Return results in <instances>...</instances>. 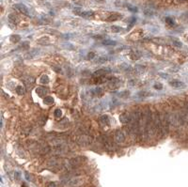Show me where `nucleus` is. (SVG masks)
Returning a JSON list of instances; mask_svg holds the SVG:
<instances>
[{"mask_svg":"<svg viewBox=\"0 0 188 187\" xmlns=\"http://www.w3.org/2000/svg\"><path fill=\"white\" fill-rule=\"evenodd\" d=\"M109 72H111V70L108 69V68L100 69V70H98V71H96V72L93 74V75L94 76H102V75H104V74H105L106 73H109Z\"/></svg>","mask_w":188,"mask_h":187,"instance_id":"7","label":"nucleus"},{"mask_svg":"<svg viewBox=\"0 0 188 187\" xmlns=\"http://www.w3.org/2000/svg\"><path fill=\"white\" fill-rule=\"evenodd\" d=\"M169 86L172 87L173 89H182L185 88V84L182 82V81H179V80H174V81H170L169 82Z\"/></svg>","mask_w":188,"mask_h":187,"instance_id":"2","label":"nucleus"},{"mask_svg":"<svg viewBox=\"0 0 188 187\" xmlns=\"http://www.w3.org/2000/svg\"><path fill=\"white\" fill-rule=\"evenodd\" d=\"M166 21H167V23H168L170 25H174V21L171 18H169V17H168L167 19H166Z\"/></svg>","mask_w":188,"mask_h":187,"instance_id":"29","label":"nucleus"},{"mask_svg":"<svg viewBox=\"0 0 188 187\" xmlns=\"http://www.w3.org/2000/svg\"><path fill=\"white\" fill-rule=\"evenodd\" d=\"M172 43H173V45H175L176 47H178V48H181V47L183 46V43H182L180 40H178V39H172Z\"/></svg>","mask_w":188,"mask_h":187,"instance_id":"22","label":"nucleus"},{"mask_svg":"<svg viewBox=\"0 0 188 187\" xmlns=\"http://www.w3.org/2000/svg\"><path fill=\"white\" fill-rule=\"evenodd\" d=\"M94 95H98V96H102L103 95V89H100V88H97L93 90Z\"/></svg>","mask_w":188,"mask_h":187,"instance_id":"23","label":"nucleus"},{"mask_svg":"<svg viewBox=\"0 0 188 187\" xmlns=\"http://www.w3.org/2000/svg\"><path fill=\"white\" fill-rule=\"evenodd\" d=\"M121 30H122V28L120 26H118V25H112L111 26V31L114 33H119Z\"/></svg>","mask_w":188,"mask_h":187,"instance_id":"20","label":"nucleus"},{"mask_svg":"<svg viewBox=\"0 0 188 187\" xmlns=\"http://www.w3.org/2000/svg\"><path fill=\"white\" fill-rule=\"evenodd\" d=\"M121 17H122V16H121L120 14L114 13V14H112L111 16H109L107 20H108V21H118V20H119Z\"/></svg>","mask_w":188,"mask_h":187,"instance_id":"15","label":"nucleus"},{"mask_svg":"<svg viewBox=\"0 0 188 187\" xmlns=\"http://www.w3.org/2000/svg\"><path fill=\"white\" fill-rule=\"evenodd\" d=\"M88 56H89V58L92 59V58H94V57H95V54H94L93 52H89V55H88Z\"/></svg>","mask_w":188,"mask_h":187,"instance_id":"31","label":"nucleus"},{"mask_svg":"<svg viewBox=\"0 0 188 187\" xmlns=\"http://www.w3.org/2000/svg\"><path fill=\"white\" fill-rule=\"evenodd\" d=\"M153 88H154V89L161 90V89H163V85L161 84V83H156V84H154Z\"/></svg>","mask_w":188,"mask_h":187,"instance_id":"25","label":"nucleus"},{"mask_svg":"<svg viewBox=\"0 0 188 187\" xmlns=\"http://www.w3.org/2000/svg\"><path fill=\"white\" fill-rule=\"evenodd\" d=\"M40 82L41 83V84H43V85L49 84V82H50L49 76H48L47 74H43V75H41V76H40Z\"/></svg>","mask_w":188,"mask_h":187,"instance_id":"12","label":"nucleus"},{"mask_svg":"<svg viewBox=\"0 0 188 187\" xmlns=\"http://www.w3.org/2000/svg\"><path fill=\"white\" fill-rule=\"evenodd\" d=\"M100 122L102 123L103 125H109L110 124V119H109L108 116L106 115H104L100 118Z\"/></svg>","mask_w":188,"mask_h":187,"instance_id":"9","label":"nucleus"},{"mask_svg":"<svg viewBox=\"0 0 188 187\" xmlns=\"http://www.w3.org/2000/svg\"><path fill=\"white\" fill-rule=\"evenodd\" d=\"M137 95H138L139 97H147V96H150L151 93L150 92H147V91H140V92L137 93Z\"/></svg>","mask_w":188,"mask_h":187,"instance_id":"24","label":"nucleus"},{"mask_svg":"<svg viewBox=\"0 0 188 187\" xmlns=\"http://www.w3.org/2000/svg\"><path fill=\"white\" fill-rule=\"evenodd\" d=\"M54 116L56 118H60L62 117V111H61L60 109H56V110H55Z\"/></svg>","mask_w":188,"mask_h":187,"instance_id":"21","label":"nucleus"},{"mask_svg":"<svg viewBox=\"0 0 188 187\" xmlns=\"http://www.w3.org/2000/svg\"><path fill=\"white\" fill-rule=\"evenodd\" d=\"M35 91H36L37 95L40 96V97H42V96H44V95H47V93H48V89H46V88H43V87H38Z\"/></svg>","mask_w":188,"mask_h":187,"instance_id":"6","label":"nucleus"},{"mask_svg":"<svg viewBox=\"0 0 188 187\" xmlns=\"http://www.w3.org/2000/svg\"><path fill=\"white\" fill-rule=\"evenodd\" d=\"M127 7H128L129 10H131V11H133V12H136V11H137V8H136V7H132V6H130V5H128Z\"/></svg>","mask_w":188,"mask_h":187,"instance_id":"28","label":"nucleus"},{"mask_svg":"<svg viewBox=\"0 0 188 187\" xmlns=\"http://www.w3.org/2000/svg\"><path fill=\"white\" fill-rule=\"evenodd\" d=\"M21 48H22V49H28V48H29V45H28V43H27L26 41H25V42L22 43Z\"/></svg>","mask_w":188,"mask_h":187,"instance_id":"27","label":"nucleus"},{"mask_svg":"<svg viewBox=\"0 0 188 187\" xmlns=\"http://www.w3.org/2000/svg\"><path fill=\"white\" fill-rule=\"evenodd\" d=\"M130 119H131V114L123 113L119 116V121L122 124H128Z\"/></svg>","mask_w":188,"mask_h":187,"instance_id":"5","label":"nucleus"},{"mask_svg":"<svg viewBox=\"0 0 188 187\" xmlns=\"http://www.w3.org/2000/svg\"><path fill=\"white\" fill-rule=\"evenodd\" d=\"M8 20L10 21L11 24H15V25H16V24L18 23V17L15 14H13V13H11V14H10L8 16Z\"/></svg>","mask_w":188,"mask_h":187,"instance_id":"13","label":"nucleus"},{"mask_svg":"<svg viewBox=\"0 0 188 187\" xmlns=\"http://www.w3.org/2000/svg\"><path fill=\"white\" fill-rule=\"evenodd\" d=\"M75 142L80 146L86 147V146H89V145L91 144L92 139L89 135H79V136H77L75 138Z\"/></svg>","mask_w":188,"mask_h":187,"instance_id":"1","label":"nucleus"},{"mask_svg":"<svg viewBox=\"0 0 188 187\" xmlns=\"http://www.w3.org/2000/svg\"><path fill=\"white\" fill-rule=\"evenodd\" d=\"M106 61H108L107 56H100V57H98V59L95 60V62L98 63V64H104Z\"/></svg>","mask_w":188,"mask_h":187,"instance_id":"16","label":"nucleus"},{"mask_svg":"<svg viewBox=\"0 0 188 187\" xmlns=\"http://www.w3.org/2000/svg\"><path fill=\"white\" fill-rule=\"evenodd\" d=\"M14 7L19 10L20 12H22L23 14L29 15V10H28V9H27L24 4H15Z\"/></svg>","mask_w":188,"mask_h":187,"instance_id":"4","label":"nucleus"},{"mask_svg":"<svg viewBox=\"0 0 188 187\" xmlns=\"http://www.w3.org/2000/svg\"><path fill=\"white\" fill-rule=\"evenodd\" d=\"M39 54V49H33L25 55V58H33Z\"/></svg>","mask_w":188,"mask_h":187,"instance_id":"8","label":"nucleus"},{"mask_svg":"<svg viewBox=\"0 0 188 187\" xmlns=\"http://www.w3.org/2000/svg\"><path fill=\"white\" fill-rule=\"evenodd\" d=\"M15 91H16V93L18 94V95H24L25 93V88L22 87V86H17V88L15 89Z\"/></svg>","mask_w":188,"mask_h":187,"instance_id":"14","label":"nucleus"},{"mask_svg":"<svg viewBox=\"0 0 188 187\" xmlns=\"http://www.w3.org/2000/svg\"><path fill=\"white\" fill-rule=\"evenodd\" d=\"M145 14L150 15V16H151V15H153V11H152L151 10H145Z\"/></svg>","mask_w":188,"mask_h":187,"instance_id":"30","label":"nucleus"},{"mask_svg":"<svg viewBox=\"0 0 188 187\" xmlns=\"http://www.w3.org/2000/svg\"><path fill=\"white\" fill-rule=\"evenodd\" d=\"M54 98L51 97V96H45L43 98V103L46 104V105H51V104L54 103Z\"/></svg>","mask_w":188,"mask_h":187,"instance_id":"11","label":"nucleus"},{"mask_svg":"<svg viewBox=\"0 0 188 187\" xmlns=\"http://www.w3.org/2000/svg\"><path fill=\"white\" fill-rule=\"evenodd\" d=\"M76 13L80 16H82V17H84V18H89V17L93 16L94 14L92 11H80V12H76Z\"/></svg>","mask_w":188,"mask_h":187,"instance_id":"10","label":"nucleus"},{"mask_svg":"<svg viewBox=\"0 0 188 187\" xmlns=\"http://www.w3.org/2000/svg\"><path fill=\"white\" fill-rule=\"evenodd\" d=\"M135 70H136L138 73H144L145 67H142V66H136V67H135Z\"/></svg>","mask_w":188,"mask_h":187,"instance_id":"26","label":"nucleus"},{"mask_svg":"<svg viewBox=\"0 0 188 187\" xmlns=\"http://www.w3.org/2000/svg\"><path fill=\"white\" fill-rule=\"evenodd\" d=\"M10 40L11 42H19L21 40V37L19 35H11L10 38Z\"/></svg>","mask_w":188,"mask_h":187,"instance_id":"17","label":"nucleus"},{"mask_svg":"<svg viewBox=\"0 0 188 187\" xmlns=\"http://www.w3.org/2000/svg\"><path fill=\"white\" fill-rule=\"evenodd\" d=\"M114 140L117 143H123L125 140V134L121 131H117L114 134Z\"/></svg>","mask_w":188,"mask_h":187,"instance_id":"3","label":"nucleus"},{"mask_svg":"<svg viewBox=\"0 0 188 187\" xmlns=\"http://www.w3.org/2000/svg\"><path fill=\"white\" fill-rule=\"evenodd\" d=\"M178 1L180 2V3H183V2H185L186 0H178Z\"/></svg>","mask_w":188,"mask_h":187,"instance_id":"34","label":"nucleus"},{"mask_svg":"<svg viewBox=\"0 0 188 187\" xmlns=\"http://www.w3.org/2000/svg\"><path fill=\"white\" fill-rule=\"evenodd\" d=\"M47 187H56V182H49L47 184Z\"/></svg>","mask_w":188,"mask_h":187,"instance_id":"32","label":"nucleus"},{"mask_svg":"<svg viewBox=\"0 0 188 187\" xmlns=\"http://www.w3.org/2000/svg\"><path fill=\"white\" fill-rule=\"evenodd\" d=\"M130 96V91L129 90H124V91H121L119 93V98H127Z\"/></svg>","mask_w":188,"mask_h":187,"instance_id":"18","label":"nucleus"},{"mask_svg":"<svg viewBox=\"0 0 188 187\" xmlns=\"http://www.w3.org/2000/svg\"><path fill=\"white\" fill-rule=\"evenodd\" d=\"M104 45H116L117 44V42L115 41V40H111V39H104L103 40V42H102Z\"/></svg>","mask_w":188,"mask_h":187,"instance_id":"19","label":"nucleus"},{"mask_svg":"<svg viewBox=\"0 0 188 187\" xmlns=\"http://www.w3.org/2000/svg\"><path fill=\"white\" fill-rule=\"evenodd\" d=\"M160 75H161L162 77H164V78H167V77H168V75H167V74H160Z\"/></svg>","mask_w":188,"mask_h":187,"instance_id":"33","label":"nucleus"}]
</instances>
